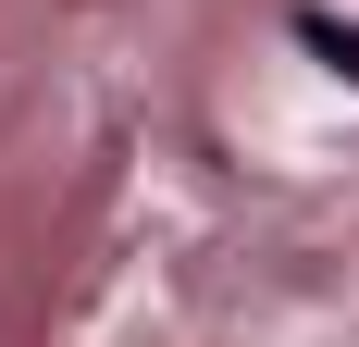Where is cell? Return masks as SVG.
Listing matches in <instances>:
<instances>
[{"label": "cell", "mask_w": 359, "mask_h": 347, "mask_svg": "<svg viewBox=\"0 0 359 347\" xmlns=\"http://www.w3.org/2000/svg\"><path fill=\"white\" fill-rule=\"evenodd\" d=\"M297 37H310V50H323V63L359 87V25H334V13H310V0H297Z\"/></svg>", "instance_id": "1"}]
</instances>
